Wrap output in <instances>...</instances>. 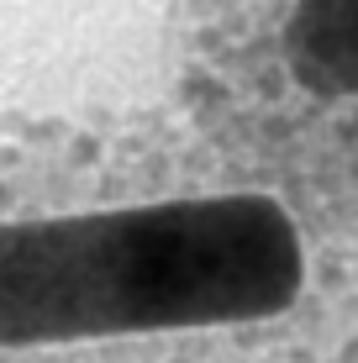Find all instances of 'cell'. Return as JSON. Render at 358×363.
<instances>
[{
  "instance_id": "1",
  "label": "cell",
  "mask_w": 358,
  "mask_h": 363,
  "mask_svg": "<svg viewBox=\"0 0 358 363\" xmlns=\"http://www.w3.org/2000/svg\"><path fill=\"white\" fill-rule=\"evenodd\" d=\"M316 295V232L258 184L0 221V353L147 332H269Z\"/></svg>"
},
{
  "instance_id": "2",
  "label": "cell",
  "mask_w": 358,
  "mask_h": 363,
  "mask_svg": "<svg viewBox=\"0 0 358 363\" xmlns=\"http://www.w3.org/2000/svg\"><path fill=\"white\" fill-rule=\"evenodd\" d=\"M253 64L279 132L358 200V0H253Z\"/></svg>"
}]
</instances>
